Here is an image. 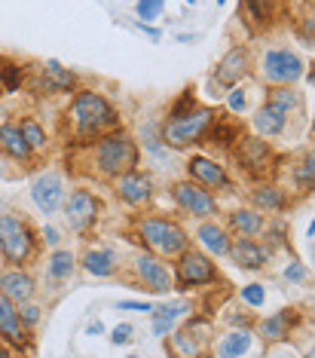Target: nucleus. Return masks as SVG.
I'll return each instance as SVG.
<instances>
[{
  "mask_svg": "<svg viewBox=\"0 0 315 358\" xmlns=\"http://www.w3.org/2000/svg\"><path fill=\"white\" fill-rule=\"evenodd\" d=\"M233 157H236L239 162V172H245L248 178H263L270 175L272 162H276V157H272V148L266 138H242V141L233 148Z\"/></svg>",
  "mask_w": 315,
  "mask_h": 358,
  "instance_id": "13",
  "label": "nucleus"
},
{
  "mask_svg": "<svg viewBox=\"0 0 315 358\" xmlns=\"http://www.w3.org/2000/svg\"><path fill=\"white\" fill-rule=\"evenodd\" d=\"M227 227L233 236H263L266 217H263V211L254 206H239V208L227 211Z\"/></svg>",
  "mask_w": 315,
  "mask_h": 358,
  "instance_id": "27",
  "label": "nucleus"
},
{
  "mask_svg": "<svg viewBox=\"0 0 315 358\" xmlns=\"http://www.w3.org/2000/svg\"><path fill=\"white\" fill-rule=\"evenodd\" d=\"M312 257H315V248H312Z\"/></svg>",
  "mask_w": 315,
  "mask_h": 358,
  "instance_id": "56",
  "label": "nucleus"
},
{
  "mask_svg": "<svg viewBox=\"0 0 315 358\" xmlns=\"http://www.w3.org/2000/svg\"><path fill=\"white\" fill-rule=\"evenodd\" d=\"M119 309H132V313H150L153 303H147V300H119L117 303Z\"/></svg>",
  "mask_w": 315,
  "mask_h": 358,
  "instance_id": "45",
  "label": "nucleus"
},
{
  "mask_svg": "<svg viewBox=\"0 0 315 358\" xmlns=\"http://www.w3.org/2000/svg\"><path fill=\"white\" fill-rule=\"evenodd\" d=\"M166 10V0H138L135 3V13H138L141 22H156Z\"/></svg>",
  "mask_w": 315,
  "mask_h": 358,
  "instance_id": "38",
  "label": "nucleus"
},
{
  "mask_svg": "<svg viewBox=\"0 0 315 358\" xmlns=\"http://www.w3.org/2000/svg\"><path fill=\"white\" fill-rule=\"evenodd\" d=\"M306 355H312V358H315V346H312V349H306Z\"/></svg>",
  "mask_w": 315,
  "mask_h": 358,
  "instance_id": "52",
  "label": "nucleus"
},
{
  "mask_svg": "<svg viewBox=\"0 0 315 358\" xmlns=\"http://www.w3.org/2000/svg\"><path fill=\"white\" fill-rule=\"evenodd\" d=\"M254 71V55L248 46H230L227 52H224V59L214 64L212 77H208V89H212L214 99H221V95H227L230 89H236L242 80Z\"/></svg>",
  "mask_w": 315,
  "mask_h": 358,
  "instance_id": "10",
  "label": "nucleus"
},
{
  "mask_svg": "<svg viewBox=\"0 0 315 358\" xmlns=\"http://www.w3.org/2000/svg\"><path fill=\"white\" fill-rule=\"evenodd\" d=\"M68 126H71V138H74L71 144L86 148L95 138L119 129V110L95 89H77V95L71 99L68 108Z\"/></svg>",
  "mask_w": 315,
  "mask_h": 358,
  "instance_id": "1",
  "label": "nucleus"
},
{
  "mask_svg": "<svg viewBox=\"0 0 315 358\" xmlns=\"http://www.w3.org/2000/svg\"><path fill=\"white\" fill-rule=\"evenodd\" d=\"M217 3H224V0H217Z\"/></svg>",
  "mask_w": 315,
  "mask_h": 358,
  "instance_id": "57",
  "label": "nucleus"
},
{
  "mask_svg": "<svg viewBox=\"0 0 315 358\" xmlns=\"http://www.w3.org/2000/svg\"><path fill=\"white\" fill-rule=\"evenodd\" d=\"M306 80H309V86L315 89V64H309V71H306Z\"/></svg>",
  "mask_w": 315,
  "mask_h": 358,
  "instance_id": "49",
  "label": "nucleus"
},
{
  "mask_svg": "<svg viewBox=\"0 0 315 358\" xmlns=\"http://www.w3.org/2000/svg\"><path fill=\"white\" fill-rule=\"evenodd\" d=\"M19 126H22V135L28 138V144H31V150L37 153H46V148H50V138H46V129L37 123L34 117H22L19 120Z\"/></svg>",
  "mask_w": 315,
  "mask_h": 358,
  "instance_id": "33",
  "label": "nucleus"
},
{
  "mask_svg": "<svg viewBox=\"0 0 315 358\" xmlns=\"http://www.w3.org/2000/svg\"><path fill=\"white\" fill-rule=\"evenodd\" d=\"M251 349V331L248 328H233L214 343V355L221 358H239Z\"/></svg>",
  "mask_w": 315,
  "mask_h": 358,
  "instance_id": "30",
  "label": "nucleus"
},
{
  "mask_svg": "<svg viewBox=\"0 0 315 358\" xmlns=\"http://www.w3.org/2000/svg\"><path fill=\"white\" fill-rule=\"evenodd\" d=\"M19 313H22V322H25L31 331H37L40 319H43V309H40L34 300H28V303H19Z\"/></svg>",
  "mask_w": 315,
  "mask_h": 358,
  "instance_id": "39",
  "label": "nucleus"
},
{
  "mask_svg": "<svg viewBox=\"0 0 315 358\" xmlns=\"http://www.w3.org/2000/svg\"><path fill=\"white\" fill-rule=\"evenodd\" d=\"M261 77H263V83H270V86H294L297 80L306 77V64H303V59L297 52L276 46V50L263 52Z\"/></svg>",
  "mask_w": 315,
  "mask_h": 358,
  "instance_id": "12",
  "label": "nucleus"
},
{
  "mask_svg": "<svg viewBox=\"0 0 315 358\" xmlns=\"http://www.w3.org/2000/svg\"><path fill=\"white\" fill-rule=\"evenodd\" d=\"M40 239H43V245L59 248V230H55V227H50V224H46L43 230H40Z\"/></svg>",
  "mask_w": 315,
  "mask_h": 358,
  "instance_id": "46",
  "label": "nucleus"
},
{
  "mask_svg": "<svg viewBox=\"0 0 315 358\" xmlns=\"http://www.w3.org/2000/svg\"><path fill=\"white\" fill-rule=\"evenodd\" d=\"M187 315H193L190 300H168V303H159L150 309V328L156 337H168Z\"/></svg>",
  "mask_w": 315,
  "mask_h": 358,
  "instance_id": "22",
  "label": "nucleus"
},
{
  "mask_svg": "<svg viewBox=\"0 0 315 358\" xmlns=\"http://www.w3.org/2000/svg\"><path fill=\"white\" fill-rule=\"evenodd\" d=\"M285 279L294 282V285H300V282L309 279V273H306V266L300 264V260H291V264L285 266Z\"/></svg>",
  "mask_w": 315,
  "mask_h": 358,
  "instance_id": "42",
  "label": "nucleus"
},
{
  "mask_svg": "<svg viewBox=\"0 0 315 358\" xmlns=\"http://www.w3.org/2000/svg\"><path fill=\"white\" fill-rule=\"evenodd\" d=\"M217 282H224V275L205 248H187L175 257V291H193Z\"/></svg>",
  "mask_w": 315,
  "mask_h": 358,
  "instance_id": "7",
  "label": "nucleus"
},
{
  "mask_svg": "<svg viewBox=\"0 0 315 358\" xmlns=\"http://www.w3.org/2000/svg\"><path fill=\"white\" fill-rule=\"evenodd\" d=\"M132 334H135V328H132V324H117V328L114 331H110V343H114V346H126V343H132Z\"/></svg>",
  "mask_w": 315,
  "mask_h": 358,
  "instance_id": "41",
  "label": "nucleus"
},
{
  "mask_svg": "<svg viewBox=\"0 0 315 358\" xmlns=\"http://www.w3.org/2000/svg\"><path fill=\"white\" fill-rule=\"evenodd\" d=\"M239 270H248V273H261L266 270L272 257V245L266 242H257V236H233V245H230V255H227Z\"/></svg>",
  "mask_w": 315,
  "mask_h": 358,
  "instance_id": "17",
  "label": "nucleus"
},
{
  "mask_svg": "<svg viewBox=\"0 0 315 358\" xmlns=\"http://www.w3.org/2000/svg\"><path fill=\"white\" fill-rule=\"evenodd\" d=\"M239 300L245 306H251V309H261L266 303V288L263 285H257V282H251V285H245V288L239 291Z\"/></svg>",
  "mask_w": 315,
  "mask_h": 358,
  "instance_id": "37",
  "label": "nucleus"
},
{
  "mask_svg": "<svg viewBox=\"0 0 315 358\" xmlns=\"http://www.w3.org/2000/svg\"><path fill=\"white\" fill-rule=\"evenodd\" d=\"M0 95H3V83H0Z\"/></svg>",
  "mask_w": 315,
  "mask_h": 358,
  "instance_id": "55",
  "label": "nucleus"
},
{
  "mask_svg": "<svg viewBox=\"0 0 315 358\" xmlns=\"http://www.w3.org/2000/svg\"><path fill=\"white\" fill-rule=\"evenodd\" d=\"M168 196H172L175 208L187 217H196V221H205V217H214L221 211V202H217V193H212L208 187L196 184L193 178H184V181H175L168 187Z\"/></svg>",
  "mask_w": 315,
  "mask_h": 358,
  "instance_id": "11",
  "label": "nucleus"
},
{
  "mask_svg": "<svg viewBox=\"0 0 315 358\" xmlns=\"http://www.w3.org/2000/svg\"><path fill=\"white\" fill-rule=\"evenodd\" d=\"M309 132H312V138H315V113H312V123H309Z\"/></svg>",
  "mask_w": 315,
  "mask_h": 358,
  "instance_id": "50",
  "label": "nucleus"
},
{
  "mask_svg": "<svg viewBox=\"0 0 315 358\" xmlns=\"http://www.w3.org/2000/svg\"><path fill=\"white\" fill-rule=\"evenodd\" d=\"M0 215H3V202H0Z\"/></svg>",
  "mask_w": 315,
  "mask_h": 358,
  "instance_id": "54",
  "label": "nucleus"
},
{
  "mask_svg": "<svg viewBox=\"0 0 315 358\" xmlns=\"http://www.w3.org/2000/svg\"><path fill=\"white\" fill-rule=\"evenodd\" d=\"M242 6H245L248 19H251V25H266V22L276 15V0H242Z\"/></svg>",
  "mask_w": 315,
  "mask_h": 358,
  "instance_id": "34",
  "label": "nucleus"
},
{
  "mask_svg": "<svg viewBox=\"0 0 315 358\" xmlns=\"http://www.w3.org/2000/svg\"><path fill=\"white\" fill-rule=\"evenodd\" d=\"M184 3H196V0H184Z\"/></svg>",
  "mask_w": 315,
  "mask_h": 358,
  "instance_id": "53",
  "label": "nucleus"
},
{
  "mask_svg": "<svg viewBox=\"0 0 315 358\" xmlns=\"http://www.w3.org/2000/svg\"><path fill=\"white\" fill-rule=\"evenodd\" d=\"M40 230L19 211L0 215V257L6 266H28L40 251Z\"/></svg>",
  "mask_w": 315,
  "mask_h": 358,
  "instance_id": "4",
  "label": "nucleus"
},
{
  "mask_svg": "<svg viewBox=\"0 0 315 358\" xmlns=\"http://www.w3.org/2000/svg\"><path fill=\"white\" fill-rule=\"evenodd\" d=\"M214 337V322L212 315H187L177 328L168 334V343L166 349L175 355H208L212 349H208V343H212Z\"/></svg>",
  "mask_w": 315,
  "mask_h": 358,
  "instance_id": "9",
  "label": "nucleus"
},
{
  "mask_svg": "<svg viewBox=\"0 0 315 358\" xmlns=\"http://www.w3.org/2000/svg\"><path fill=\"white\" fill-rule=\"evenodd\" d=\"M266 101L276 104L279 110H285V113H288V120L300 117V113L306 110L303 92H297L294 86H270V89H266Z\"/></svg>",
  "mask_w": 315,
  "mask_h": 358,
  "instance_id": "29",
  "label": "nucleus"
},
{
  "mask_svg": "<svg viewBox=\"0 0 315 358\" xmlns=\"http://www.w3.org/2000/svg\"><path fill=\"white\" fill-rule=\"evenodd\" d=\"M0 291L10 300H15V303H28V300H34V294H37V282H34V275L28 270H22V266H6V270L0 273Z\"/></svg>",
  "mask_w": 315,
  "mask_h": 358,
  "instance_id": "25",
  "label": "nucleus"
},
{
  "mask_svg": "<svg viewBox=\"0 0 315 358\" xmlns=\"http://www.w3.org/2000/svg\"><path fill=\"white\" fill-rule=\"evenodd\" d=\"M13 352H15V349H13L10 343H6V340H3V337H0V358H10Z\"/></svg>",
  "mask_w": 315,
  "mask_h": 358,
  "instance_id": "48",
  "label": "nucleus"
},
{
  "mask_svg": "<svg viewBox=\"0 0 315 358\" xmlns=\"http://www.w3.org/2000/svg\"><path fill=\"white\" fill-rule=\"evenodd\" d=\"M0 157L10 162H19V166H31L34 162L37 153L31 150L19 123H0Z\"/></svg>",
  "mask_w": 315,
  "mask_h": 358,
  "instance_id": "21",
  "label": "nucleus"
},
{
  "mask_svg": "<svg viewBox=\"0 0 315 358\" xmlns=\"http://www.w3.org/2000/svg\"><path fill=\"white\" fill-rule=\"evenodd\" d=\"M101 215H104V202H101L98 193H92L89 187H74L61 206L64 227H68L71 233L83 236V239L98 227Z\"/></svg>",
  "mask_w": 315,
  "mask_h": 358,
  "instance_id": "8",
  "label": "nucleus"
},
{
  "mask_svg": "<svg viewBox=\"0 0 315 358\" xmlns=\"http://www.w3.org/2000/svg\"><path fill=\"white\" fill-rule=\"evenodd\" d=\"M306 233H309V236H315V221L309 224V230H306Z\"/></svg>",
  "mask_w": 315,
  "mask_h": 358,
  "instance_id": "51",
  "label": "nucleus"
},
{
  "mask_svg": "<svg viewBox=\"0 0 315 358\" xmlns=\"http://www.w3.org/2000/svg\"><path fill=\"white\" fill-rule=\"evenodd\" d=\"M248 199H251L254 208L266 211V215H279V211H285L291 206L288 193L281 190L279 184H254L251 190H248Z\"/></svg>",
  "mask_w": 315,
  "mask_h": 358,
  "instance_id": "28",
  "label": "nucleus"
},
{
  "mask_svg": "<svg viewBox=\"0 0 315 358\" xmlns=\"http://www.w3.org/2000/svg\"><path fill=\"white\" fill-rule=\"evenodd\" d=\"M288 123H291L288 113L279 110L276 104H270V101H263L261 108L254 110V117H251V126H254V132L261 135V138H279V135H285Z\"/></svg>",
  "mask_w": 315,
  "mask_h": 358,
  "instance_id": "26",
  "label": "nucleus"
},
{
  "mask_svg": "<svg viewBox=\"0 0 315 358\" xmlns=\"http://www.w3.org/2000/svg\"><path fill=\"white\" fill-rule=\"evenodd\" d=\"M80 266L83 273L95 275V279H110V275L119 273L123 266V257L114 245H86V251L80 255Z\"/></svg>",
  "mask_w": 315,
  "mask_h": 358,
  "instance_id": "20",
  "label": "nucleus"
},
{
  "mask_svg": "<svg viewBox=\"0 0 315 358\" xmlns=\"http://www.w3.org/2000/svg\"><path fill=\"white\" fill-rule=\"evenodd\" d=\"M196 239H199V245L205 248L212 257H227L230 255L233 233H230L227 224H217L214 217H205V221L196 227Z\"/></svg>",
  "mask_w": 315,
  "mask_h": 358,
  "instance_id": "24",
  "label": "nucleus"
},
{
  "mask_svg": "<svg viewBox=\"0 0 315 358\" xmlns=\"http://www.w3.org/2000/svg\"><path fill=\"white\" fill-rule=\"evenodd\" d=\"M184 169H187V178H193V181L202 184V187H208L212 193H236L233 190V178L227 172V166H221L217 159L193 153Z\"/></svg>",
  "mask_w": 315,
  "mask_h": 358,
  "instance_id": "16",
  "label": "nucleus"
},
{
  "mask_svg": "<svg viewBox=\"0 0 315 358\" xmlns=\"http://www.w3.org/2000/svg\"><path fill=\"white\" fill-rule=\"evenodd\" d=\"M263 239H266V245H288V224L281 221V217H276V221H266L263 227Z\"/></svg>",
  "mask_w": 315,
  "mask_h": 358,
  "instance_id": "36",
  "label": "nucleus"
},
{
  "mask_svg": "<svg viewBox=\"0 0 315 358\" xmlns=\"http://www.w3.org/2000/svg\"><path fill=\"white\" fill-rule=\"evenodd\" d=\"M190 108H196V95H193V89H184L181 99L168 108V117H181V113H187Z\"/></svg>",
  "mask_w": 315,
  "mask_h": 358,
  "instance_id": "40",
  "label": "nucleus"
},
{
  "mask_svg": "<svg viewBox=\"0 0 315 358\" xmlns=\"http://www.w3.org/2000/svg\"><path fill=\"white\" fill-rule=\"evenodd\" d=\"M123 279L138 291H147V294H168L175 291V273L166 266V260L153 251H135L129 257V264L119 266Z\"/></svg>",
  "mask_w": 315,
  "mask_h": 358,
  "instance_id": "6",
  "label": "nucleus"
},
{
  "mask_svg": "<svg viewBox=\"0 0 315 358\" xmlns=\"http://www.w3.org/2000/svg\"><path fill=\"white\" fill-rule=\"evenodd\" d=\"M83 150H86L89 166H92V175H98L101 181H110V184L119 175L141 166V148L126 129H114V132L95 138Z\"/></svg>",
  "mask_w": 315,
  "mask_h": 358,
  "instance_id": "2",
  "label": "nucleus"
},
{
  "mask_svg": "<svg viewBox=\"0 0 315 358\" xmlns=\"http://www.w3.org/2000/svg\"><path fill=\"white\" fill-rule=\"evenodd\" d=\"M31 331L25 322H22V313H19V303L10 300L0 291V337L10 343L15 352H34V343H31Z\"/></svg>",
  "mask_w": 315,
  "mask_h": 358,
  "instance_id": "14",
  "label": "nucleus"
},
{
  "mask_svg": "<svg viewBox=\"0 0 315 358\" xmlns=\"http://www.w3.org/2000/svg\"><path fill=\"white\" fill-rule=\"evenodd\" d=\"M300 322V313L297 309H279V313H272L270 319H263L257 324V334H261L263 346H272V343H285L291 340V331H294V324Z\"/></svg>",
  "mask_w": 315,
  "mask_h": 358,
  "instance_id": "23",
  "label": "nucleus"
},
{
  "mask_svg": "<svg viewBox=\"0 0 315 358\" xmlns=\"http://www.w3.org/2000/svg\"><path fill=\"white\" fill-rule=\"evenodd\" d=\"M217 120V110L214 108H205V104H196V108H190L187 113H181V117H166V123L159 126V132H163V141L168 144L172 150H187L193 144H202L208 138Z\"/></svg>",
  "mask_w": 315,
  "mask_h": 358,
  "instance_id": "5",
  "label": "nucleus"
},
{
  "mask_svg": "<svg viewBox=\"0 0 315 358\" xmlns=\"http://www.w3.org/2000/svg\"><path fill=\"white\" fill-rule=\"evenodd\" d=\"M291 178L300 193H315V148L300 150V157L294 159V169H291Z\"/></svg>",
  "mask_w": 315,
  "mask_h": 358,
  "instance_id": "32",
  "label": "nucleus"
},
{
  "mask_svg": "<svg viewBox=\"0 0 315 358\" xmlns=\"http://www.w3.org/2000/svg\"><path fill=\"white\" fill-rule=\"evenodd\" d=\"M86 334H92V337H98V334H104V324H101L98 319H95V322H89V324H86Z\"/></svg>",
  "mask_w": 315,
  "mask_h": 358,
  "instance_id": "47",
  "label": "nucleus"
},
{
  "mask_svg": "<svg viewBox=\"0 0 315 358\" xmlns=\"http://www.w3.org/2000/svg\"><path fill=\"white\" fill-rule=\"evenodd\" d=\"M297 31H300V37H303V40H312V43H315V13L306 15L300 25H297Z\"/></svg>",
  "mask_w": 315,
  "mask_h": 358,
  "instance_id": "44",
  "label": "nucleus"
},
{
  "mask_svg": "<svg viewBox=\"0 0 315 358\" xmlns=\"http://www.w3.org/2000/svg\"><path fill=\"white\" fill-rule=\"evenodd\" d=\"M114 193L117 199L129 208H147L153 196H156V187H153V175L141 172V169H132V172L119 175L114 181Z\"/></svg>",
  "mask_w": 315,
  "mask_h": 358,
  "instance_id": "15",
  "label": "nucleus"
},
{
  "mask_svg": "<svg viewBox=\"0 0 315 358\" xmlns=\"http://www.w3.org/2000/svg\"><path fill=\"white\" fill-rule=\"evenodd\" d=\"M230 99H227V104H230V110L233 113H239V110H245V104H248V99H245V92H242V89L236 86V89H230Z\"/></svg>",
  "mask_w": 315,
  "mask_h": 358,
  "instance_id": "43",
  "label": "nucleus"
},
{
  "mask_svg": "<svg viewBox=\"0 0 315 358\" xmlns=\"http://www.w3.org/2000/svg\"><path fill=\"white\" fill-rule=\"evenodd\" d=\"M77 270V255L71 248H52V255L46 257V275L50 282H68Z\"/></svg>",
  "mask_w": 315,
  "mask_h": 358,
  "instance_id": "31",
  "label": "nucleus"
},
{
  "mask_svg": "<svg viewBox=\"0 0 315 358\" xmlns=\"http://www.w3.org/2000/svg\"><path fill=\"white\" fill-rule=\"evenodd\" d=\"M132 239L159 257H177L190 248V233L168 215H141L132 224Z\"/></svg>",
  "mask_w": 315,
  "mask_h": 358,
  "instance_id": "3",
  "label": "nucleus"
},
{
  "mask_svg": "<svg viewBox=\"0 0 315 358\" xmlns=\"http://www.w3.org/2000/svg\"><path fill=\"white\" fill-rule=\"evenodd\" d=\"M0 83H3L6 92H15L22 86V68L6 55H0Z\"/></svg>",
  "mask_w": 315,
  "mask_h": 358,
  "instance_id": "35",
  "label": "nucleus"
},
{
  "mask_svg": "<svg viewBox=\"0 0 315 358\" xmlns=\"http://www.w3.org/2000/svg\"><path fill=\"white\" fill-rule=\"evenodd\" d=\"M31 89L37 95H61V92H77V74L68 68H61L55 59H50L46 64H40L34 80H31Z\"/></svg>",
  "mask_w": 315,
  "mask_h": 358,
  "instance_id": "19",
  "label": "nucleus"
},
{
  "mask_svg": "<svg viewBox=\"0 0 315 358\" xmlns=\"http://www.w3.org/2000/svg\"><path fill=\"white\" fill-rule=\"evenodd\" d=\"M64 199H68V190H64V178L59 172H40L34 181H31V202H34L43 215L61 211Z\"/></svg>",
  "mask_w": 315,
  "mask_h": 358,
  "instance_id": "18",
  "label": "nucleus"
}]
</instances>
